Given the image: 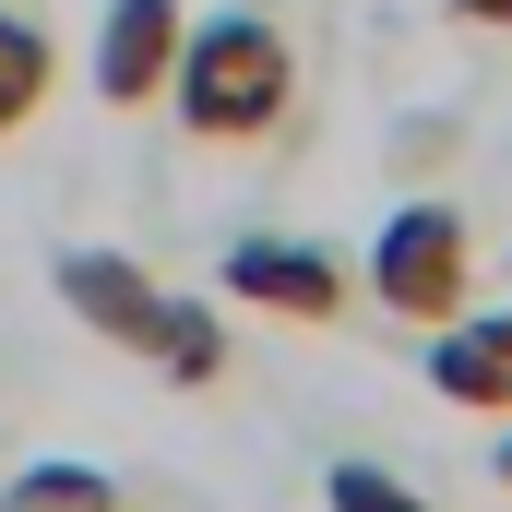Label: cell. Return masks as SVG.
<instances>
[{
	"label": "cell",
	"mask_w": 512,
	"mask_h": 512,
	"mask_svg": "<svg viewBox=\"0 0 512 512\" xmlns=\"http://www.w3.org/2000/svg\"><path fill=\"white\" fill-rule=\"evenodd\" d=\"M48 96H60V48H48V24H36V12H0V143L36 120Z\"/></svg>",
	"instance_id": "9"
},
{
	"label": "cell",
	"mask_w": 512,
	"mask_h": 512,
	"mask_svg": "<svg viewBox=\"0 0 512 512\" xmlns=\"http://www.w3.org/2000/svg\"><path fill=\"white\" fill-rule=\"evenodd\" d=\"M358 286H370V310L405 322V334H441L453 310H477V227H465V203H441V191L393 203L370 262H358Z\"/></svg>",
	"instance_id": "2"
},
{
	"label": "cell",
	"mask_w": 512,
	"mask_h": 512,
	"mask_svg": "<svg viewBox=\"0 0 512 512\" xmlns=\"http://www.w3.org/2000/svg\"><path fill=\"white\" fill-rule=\"evenodd\" d=\"M453 24H477V36H512V0H441Z\"/></svg>",
	"instance_id": "11"
},
{
	"label": "cell",
	"mask_w": 512,
	"mask_h": 512,
	"mask_svg": "<svg viewBox=\"0 0 512 512\" xmlns=\"http://www.w3.org/2000/svg\"><path fill=\"white\" fill-rule=\"evenodd\" d=\"M429 393L465 417H512V310H453L429 334Z\"/></svg>",
	"instance_id": "6"
},
{
	"label": "cell",
	"mask_w": 512,
	"mask_h": 512,
	"mask_svg": "<svg viewBox=\"0 0 512 512\" xmlns=\"http://www.w3.org/2000/svg\"><path fill=\"white\" fill-rule=\"evenodd\" d=\"M179 36H191V12L179 0H108V24H96V108H155L167 96V72H179Z\"/></svg>",
	"instance_id": "4"
},
{
	"label": "cell",
	"mask_w": 512,
	"mask_h": 512,
	"mask_svg": "<svg viewBox=\"0 0 512 512\" xmlns=\"http://www.w3.org/2000/svg\"><path fill=\"white\" fill-rule=\"evenodd\" d=\"M489 477H501V489H512V417H501V453H489Z\"/></svg>",
	"instance_id": "12"
},
{
	"label": "cell",
	"mask_w": 512,
	"mask_h": 512,
	"mask_svg": "<svg viewBox=\"0 0 512 512\" xmlns=\"http://www.w3.org/2000/svg\"><path fill=\"white\" fill-rule=\"evenodd\" d=\"M143 370H155L167 393H215V382H227V310H215V298H179V286H167Z\"/></svg>",
	"instance_id": "7"
},
{
	"label": "cell",
	"mask_w": 512,
	"mask_h": 512,
	"mask_svg": "<svg viewBox=\"0 0 512 512\" xmlns=\"http://www.w3.org/2000/svg\"><path fill=\"white\" fill-rule=\"evenodd\" d=\"M0 512H120V477L84 465V453H36L0 477Z\"/></svg>",
	"instance_id": "8"
},
{
	"label": "cell",
	"mask_w": 512,
	"mask_h": 512,
	"mask_svg": "<svg viewBox=\"0 0 512 512\" xmlns=\"http://www.w3.org/2000/svg\"><path fill=\"white\" fill-rule=\"evenodd\" d=\"M48 286H60V310L84 322V334H108V346H155V310H167V286L143 274L131 251H60L48 262Z\"/></svg>",
	"instance_id": "5"
},
{
	"label": "cell",
	"mask_w": 512,
	"mask_h": 512,
	"mask_svg": "<svg viewBox=\"0 0 512 512\" xmlns=\"http://www.w3.org/2000/svg\"><path fill=\"white\" fill-rule=\"evenodd\" d=\"M167 108L191 155H274L298 120V36L274 12H215L179 36V72H167Z\"/></svg>",
	"instance_id": "1"
},
{
	"label": "cell",
	"mask_w": 512,
	"mask_h": 512,
	"mask_svg": "<svg viewBox=\"0 0 512 512\" xmlns=\"http://www.w3.org/2000/svg\"><path fill=\"white\" fill-rule=\"evenodd\" d=\"M215 286H227L239 310H262V322H298V334H334L346 298H358L334 251H310V239H262V227L215 251Z\"/></svg>",
	"instance_id": "3"
},
{
	"label": "cell",
	"mask_w": 512,
	"mask_h": 512,
	"mask_svg": "<svg viewBox=\"0 0 512 512\" xmlns=\"http://www.w3.org/2000/svg\"><path fill=\"white\" fill-rule=\"evenodd\" d=\"M322 512H429V501H417L393 465H334V477H322Z\"/></svg>",
	"instance_id": "10"
}]
</instances>
